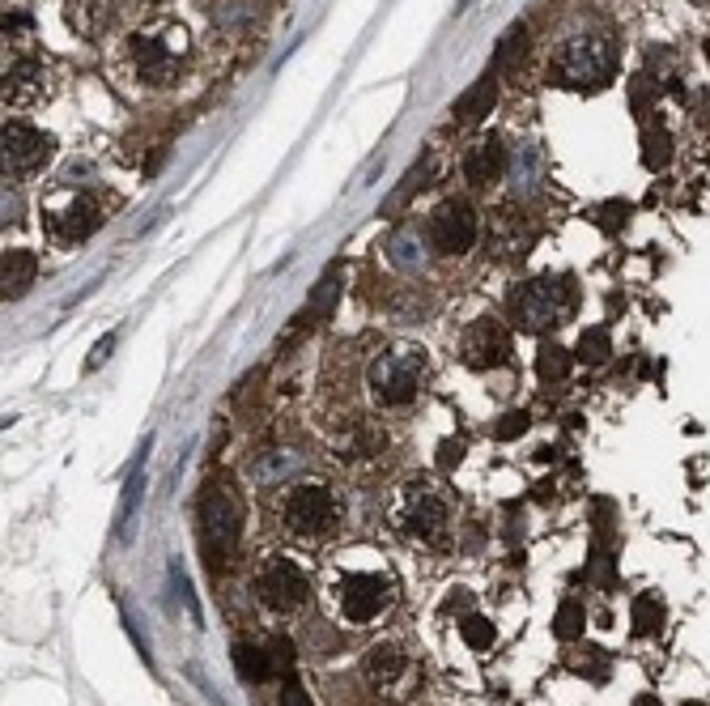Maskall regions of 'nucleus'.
Wrapping results in <instances>:
<instances>
[{"label": "nucleus", "mask_w": 710, "mask_h": 706, "mask_svg": "<svg viewBox=\"0 0 710 706\" xmlns=\"http://www.w3.org/2000/svg\"><path fill=\"white\" fill-rule=\"evenodd\" d=\"M183 56H188V30L175 22H162L154 30H137L124 43V64L132 81H141L149 90L175 86L183 73Z\"/></svg>", "instance_id": "3"}, {"label": "nucleus", "mask_w": 710, "mask_h": 706, "mask_svg": "<svg viewBox=\"0 0 710 706\" xmlns=\"http://www.w3.org/2000/svg\"><path fill=\"white\" fill-rule=\"evenodd\" d=\"M366 681L387 698H404L417 685V664L400 643H379L366 651Z\"/></svg>", "instance_id": "10"}, {"label": "nucleus", "mask_w": 710, "mask_h": 706, "mask_svg": "<svg viewBox=\"0 0 710 706\" xmlns=\"http://www.w3.org/2000/svg\"><path fill=\"white\" fill-rule=\"evenodd\" d=\"M111 349H115V336H103V341H98V349H94V358L86 362V366H90V371H98V366H103V362H107V353H111Z\"/></svg>", "instance_id": "33"}, {"label": "nucleus", "mask_w": 710, "mask_h": 706, "mask_svg": "<svg viewBox=\"0 0 710 706\" xmlns=\"http://www.w3.org/2000/svg\"><path fill=\"white\" fill-rule=\"evenodd\" d=\"M234 668H239V681H251V685H260L273 677V672H281L277 660H268L260 647H234Z\"/></svg>", "instance_id": "21"}, {"label": "nucleus", "mask_w": 710, "mask_h": 706, "mask_svg": "<svg viewBox=\"0 0 710 706\" xmlns=\"http://www.w3.org/2000/svg\"><path fill=\"white\" fill-rule=\"evenodd\" d=\"M506 171V149L498 137H489V141H477L464 154V179L468 183H477V188H485V183H498Z\"/></svg>", "instance_id": "17"}, {"label": "nucleus", "mask_w": 710, "mask_h": 706, "mask_svg": "<svg viewBox=\"0 0 710 706\" xmlns=\"http://www.w3.org/2000/svg\"><path fill=\"white\" fill-rule=\"evenodd\" d=\"M460 353L472 371H498V366L511 362V328L502 324V319H477V324H468L464 341H460Z\"/></svg>", "instance_id": "11"}, {"label": "nucleus", "mask_w": 710, "mask_h": 706, "mask_svg": "<svg viewBox=\"0 0 710 706\" xmlns=\"http://www.w3.org/2000/svg\"><path fill=\"white\" fill-rule=\"evenodd\" d=\"M277 511H281V528L290 536H298V541H315V536L336 528V519H341V498H336V490L324 481H298L281 494Z\"/></svg>", "instance_id": "6"}, {"label": "nucleus", "mask_w": 710, "mask_h": 706, "mask_svg": "<svg viewBox=\"0 0 710 706\" xmlns=\"http://www.w3.org/2000/svg\"><path fill=\"white\" fill-rule=\"evenodd\" d=\"M608 353H613V336H608V328H587L579 336V353H574V358L587 362V366H600V362H608Z\"/></svg>", "instance_id": "24"}, {"label": "nucleus", "mask_w": 710, "mask_h": 706, "mask_svg": "<svg viewBox=\"0 0 710 706\" xmlns=\"http://www.w3.org/2000/svg\"><path fill=\"white\" fill-rule=\"evenodd\" d=\"M413 247L421 251V239H417L413 230H400L396 239H392V264H396V268H417L421 256H413Z\"/></svg>", "instance_id": "28"}, {"label": "nucleus", "mask_w": 710, "mask_h": 706, "mask_svg": "<svg viewBox=\"0 0 710 706\" xmlns=\"http://www.w3.org/2000/svg\"><path fill=\"white\" fill-rule=\"evenodd\" d=\"M336 294H341V277H336V268H332V273L319 281V294L311 298V311H315V315H328L332 302H336Z\"/></svg>", "instance_id": "30"}, {"label": "nucleus", "mask_w": 710, "mask_h": 706, "mask_svg": "<svg viewBox=\"0 0 710 706\" xmlns=\"http://www.w3.org/2000/svg\"><path fill=\"white\" fill-rule=\"evenodd\" d=\"M387 519H392L396 532L413 536V541H434V536L447 528L451 507H447V498L438 494L434 485L409 481V485H400V490L392 494V502H387Z\"/></svg>", "instance_id": "8"}, {"label": "nucleus", "mask_w": 710, "mask_h": 706, "mask_svg": "<svg viewBox=\"0 0 710 706\" xmlns=\"http://www.w3.org/2000/svg\"><path fill=\"white\" fill-rule=\"evenodd\" d=\"M460 443H443V451H438V464H443V468H455V464H460Z\"/></svg>", "instance_id": "34"}, {"label": "nucleus", "mask_w": 710, "mask_h": 706, "mask_svg": "<svg viewBox=\"0 0 710 706\" xmlns=\"http://www.w3.org/2000/svg\"><path fill=\"white\" fill-rule=\"evenodd\" d=\"M634 706H659V702H655V698H638Z\"/></svg>", "instance_id": "35"}, {"label": "nucleus", "mask_w": 710, "mask_h": 706, "mask_svg": "<svg viewBox=\"0 0 710 706\" xmlns=\"http://www.w3.org/2000/svg\"><path fill=\"white\" fill-rule=\"evenodd\" d=\"M523 43H528V30L515 26L511 35H506V39L498 43V52H494V69H511L515 60H523Z\"/></svg>", "instance_id": "26"}, {"label": "nucleus", "mask_w": 710, "mask_h": 706, "mask_svg": "<svg viewBox=\"0 0 710 706\" xmlns=\"http://www.w3.org/2000/svg\"><path fill=\"white\" fill-rule=\"evenodd\" d=\"M426 379H430L426 349L409 345V341H396V345L379 349L366 366V388H370V396H375V405H383V409L413 405V400L421 396V388H426Z\"/></svg>", "instance_id": "2"}, {"label": "nucleus", "mask_w": 710, "mask_h": 706, "mask_svg": "<svg viewBox=\"0 0 710 706\" xmlns=\"http://www.w3.org/2000/svg\"><path fill=\"white\" fill-rule=\"evenodd\" d=\"M460 634H464V643H468L472 651H485L489 643H494V626H489L485 617H468L464 626H460Z\"/></svg>", "instance_id": "29"}, {"label": "nucleus", "mask_w": 710, "mask_h": 706, "mask_svg": "<svg viewBox=\"0 0 710 706\" xmlns=\"http://www.w3.org/2000/svg\"><path fill=\"white\" fill-rule=\"evenodd\" d=\"M430 243L438 256H464V251L477 243V213H472L464 200H451L430 217Z\"/></svg>", "instance_id": "12"}, {"label": "nucleus", "mask_w": 710, "mask_h": 706, "mask_svg": "<svg viewBox=\"0 0 710 706\" xmlns=\"http://www.w3.org/2000/svg\"><path fill=\"white\" fill-rule=\"evenodd\" d=\"M243 524H247V511H243V498L230 481H209L205 485V498H200V532H205V549H209V562H226L234 549L243 541Z\"/></svg>", "instance_id": "7"}, {"label": "nucleus", "mask_w": 710, "mask_h": 706, "mask_svg": "<svg viewBox=\"0 0 710 706\" xmlns=\"http://www.w3.org/2000/svg\"><path fill=\"white\" fill-rule=\"evenodd\" d=\"M392 592L396 583L387 575V566H375V562H336L332 579H328V604L336 621H345V626H370L375 617L387 613V604H392Z\"/></svg>", "instance_id": "1"}, {"label": "nucleus", "mask_w": 710, "mask_h": 706, "mask_svg": "<svg viewBox=\"0 0 710 706\" xmlns=\"http://www.w3.org/2000/svg\"><path fill=\"white\" fill-rule=\"evenodd\" d=\"M307 596H311L307 570H302L298 562H290V558H273V562H268L260 575H256V600L264 604L268 613H277V617L302 609V604H307Z\"/></svg>", "instance_id": "9"}, {"label": "nucleus", "mask_w": 710, "mask_h": 706, "mask_svg": "<svg viewBox=\"0 0 710 706\" xmlns=\"http://www.w3.org/2000/svg\"><path fill=\"white\" fill-rule=\"evenodd\" d=\"M570 362H574V353H566L562 345H540V353H536V375L545 379V383H557V379L570 375Z\"/></svg>", "instance_id": "23"}, {"label": "nucleus", "mask_w": 710, "mask_h": 706, "mask_svg": "<svg viewBox=\"0 0 710 706\" xmlns=\"http://www.w3.org/2000/svg\"><path fill=\"white\" fill-rule=\"evenodd\" d=\"M549 73L566 90H600L617 73V43L608 35H574L562 43Z\"/></svg>", "instance_id": "5"}, {"label": "nucleus", "mask_w": 710, "mask_h": 706, "mask_svg": "<svg viewBox=\"0 0 710 706\" xmlns=\"http://www.w3.org/2000/svg\"><path fill=\"white\" fill-rule=\"evenodd\" d=\"M659 621H664V609H659V600H655V596H638V600H634V630H638V634H651V630H659Z\"/></svg>", "instance_id": "27"}, {"label": "nucleus", "mask_w": 710, "mask_h": 706, "mask_svg": "<svg viewBox=\"0 0 710 706\" xmlns=\"http://www.w3.org/2000/svg\"><path fill=\"white\" fill-rule=\"evenodd\" d=\"M583 621H587L583 604H579V600H562V609H557V617H553V634H557V638H579Z\"/></svg>", "instance_id": "25"}, {"label": "nucleus", "mask_w": 710, "mask_h": 706, "mask_svg": "<svg viewBox=\"0 0 710 706\" xmlns=\"http://www.w3.org/2000/svg\"><path fill=\"white\" fill-rule=\"evenodd\" d=\"M528 430V413H502L498 417V426H494V439H519V434Z\"/></svg>", "instance_id": "31"}, {"label": "nucleus", "mask_w": 710, "mask_h": 706, "mask_svg": "<svg viewBox=\"0 0 710 706\" xmlns=\"http://www.w3.org/2000/svg\"><path fill=\"white\" fill-rule=\"evenodd\" d=\"M64 22L81 39H103L120 22V0H64Z\"/></svg>", "instance_id": "16"}, {"label": "nucleus", "mask_w": 710, "mask_h": 706, "mask_svg": "<svg viewBox=\"0 0 710 706\" xmlns=\"http://www.w3.org/2000/svg\"><path fill=\"white\" fill-rule=\"evenodd\" d=\"M574 302H579V294H574L570 277H532L511 290V298H506V311H511V324L523 328V332H553L562 328L566 319L574 315Z\"/></svg>", "instance_id": "4"}, {"label": "nucleus", "mask_w": 710, "mask_h": 706, "mask_svg": "<svg viewBox=\"0 0 710 706\" xmlns=\"http://www.w3.org/2000/svg\"><path fill=\"white\" fill-rule=\"evenodd\" d=\"M39 277V256L26 247L5 251V268H0V285H5V298H22Z\"/></svg>", "instance_id": "18"}, {"label": "nucleus", "mask_w": 710, "mask_h": 706, "mask_svg": "<svg viewBox=\"0 0 710 706\" xmlns=\"http://www.w3.org/2000/svg\"><path fill=\"white\" fill-rule=\"evenodd\" d=\"M693 706H702V702H693Z\"/></svg>", "instance_id": "36"}, {"label": "nucleus", "mask_w": 710, "mask_h": 706, "mask_svg": "<svg viewBox=\"0 0 710 706\" xmlns=\"http://www.w3.org/2000/svg\"><path fill=\"white\" fill-rule=\"evenodd\" d=\"M47 226H52L60 243H86L90 234L103 226V209H98L90 196H69L60 209H52Z\"/></svg>", "instance_id": "15"}, {"label": "nucleus", "mask_w": 710, "mask_h": 706, "mask_svg": "<svg viewBox=\"0 0 710 706\" xmlns=\"http://www.w3.org/2000/svg\"><path fill=\"white\" fill-rule=\"evenodd\" d=\"M5 175L13 171V175H26V171H39V166L52 158V149H56V141L47 137V132H39V128H30V124H22V120H9L5 124Z\"/></svg>", "instance_id": "13"}, {"label": "nucleus", "mask_w": 710, "mask_h": 706, "mask_svg": "<svg viewBox=\"0 0 710 706\" xmlns=\"http://www.w3.org/2000/svg\"><path fill=\"white\" fill-rule=\"evenodd\" d=\"M281 706H311V698L302 694V685L290 677V672H285V689H281Z\"/></svg>", "instance_id": "32"}, {"label": "nucleus", "mask_w": 710, "mask_h": 706, "mask_svg": "<svg viewBox=\"0 0 710 706\" xmlns=\"http://www.w3.org/2000/svg\"><path fill=\"white\" fill-rule=\"evenodd\" d=\"M141 502H145V468H132L124 498H120V511H115V536H120V541H132V532H137Z\"/></svg>", "instance_id": "20"}, {"label": "nucleus", "mask_w": 710, "mask_h": 706, "mask_svg": "<svg viewBox=\"0 0 710 706\" xmlns=\"http://www.w3.org/2000/svg\"><path fill=\"white\" fill-rule=\"evenodd\" d=\"M494 98H498V81H494V73H485V77H477L472 86L455 98V107H451V115L460 124H477L481 115L494 107Z\"/></svg>", "instance_id": "19"}, {"label": "nucleus", "mask_w": 710, "mask_h": 706, "mask_svg": "<svg viewBox=\"0 0 710 706\" xmlns=\"http://www.w3.org/2000/svg\"><path fill=\"white\" fill-rule=\"evenodd\" d=\"M668 162H672V137L664 128H647L642 132V166L647 171H664Z\"/></svg>", "instance_id": "22"}, {"label": "nucleus", "mask_w": 710, "mask_h": 706, "mask_svg": "<svg viewBox=\"0 0 710 706\" xmlns=\"http://www.w3.org/2000/svg\"><path fill=\"white\" fill-rule=\"evenodd\" d=\"M47 90H52V73H47L43 60L22 56L5 69V107H30L47 98Z\"/></svg>", "instance_id": "14"}]
</instances>
